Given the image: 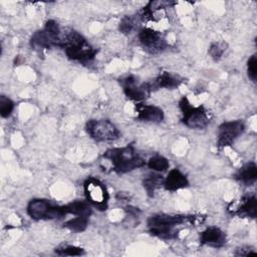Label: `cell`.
I'll list each match as a JSON object with an SVG mask.
<instances>
[{"label":"cell","mask_w":257,"mask_h":257,"mask_svg":"<svg viewBox=\"0 0 257 257\" xmlns=\"http://www.w3.org/2000/svg\"><path fill=\"white\" fill-rule=\"evenodd\" d=\"M27 213L34 220L58 219L65 216L62 206L53 205L43 199L31 200L27 206Z\"/></svg>","instance_id":"5b68a950"},{"label":"cell","mask_w":257,"mask_h":257,"mask_svg":"<svg viewBox=\"0 0 257 257\" xmlns=\"http://www.w3.org/2000/svg\"><path fill=\"white\" fill-rule=\"evenodd\" d=\"M62 29L59 27L58 23L54 20H49L46 22L42 30L36 31L30 40L31 46L34 49H44L50 48L51 46H59L61 39Z\"/></svg>","instance_id":"3957f363"},{"label":"cell","mask_w":257,"mask_h":257,"mask_svg":"<svg viewBox=\"0 0 257 257\" xmlns=\"http://www.w3.org/2000/svg\"><path fill=\"white\" fill-rule=\"evenodd\" d=\"M119 81L123 87L125 95L135 101L145 99L152 90L150 83L139 84L134 75H127L124 78H121Z\"/></svg>","instance_id":"9c48e42d"},{"label":"cell","mask_w":257,"mask_h":257,"mask_svg":"<svg viewBox=\"0 0 257 257\" xmlns=\"http://www.w3.org/2000/svg\"><path fill=\"white\" fill-rule=\"evenodd\" d=\"M87 200L99 210H105L108 200V194L103 184L94 178H88L83 184Z\"/></svg>","instance_id":"52a82bcc"},{"label":"cell","mask_w":257,"mask_h":257,"mask_svg":"<svg viewBox=\"0 0 257 257\" xmlns=\"http://www.w3.org/2000/svg\"><path fill=\"white\" fill-rule=\"evenodd\" d=\"M103 157L111 162L112 169L116 173H127L145 165V161L132 146L109 149L103 154Z\"/></svg>","instance_id":"7a4b0ae2"},{"label":"cell","mask_w":257,"mask_h":257,"mask_svg":"<svg viewBox=\"0 0 257 257\" xmlns=\"http://www.w3.org/2000/svg\"><path fill=\"white\" fill-rule=\"evenodd\" d=\"M256 212V197L254 195L243 197L240 206L235 211V213L239 216H245L250 218H255Z\"/></svg>","instance_id":"e0dca14e"},{"label":"cell","mask_w":257,"mask_h":257,"mask_svg":"<svg viewBox=\"0 0 257 257\" xmlns=\"http://www.w3.org/2000/svg\"><path fill=\"white\" fill-rule=\"evenodd\" d=\"M256 64H257V59H256V55H252L247 63V67H248V75L249 77L255 81L256 80Z\"/></svg>","instance_id":"484cf974"},{"label":"cell","mask_w":257,"mask_h":257,"mask_svg":"<svg viewBox=\"0 0 257 257\" xmlns=\"http://www.w3.org/2000/svg\"><path fill=\"white\" fill-rule=\"evenodd\" d=\"M148 166L157 172H165L169 168V161L162 156H154L150 159Z\"/></svg>","instance_id":"44dd1931"},{"label":"cell","mask_w":257,"mask_h":257,"mask_svg":"<svg viewBox=\"0 0 257 257\" xmlns=\"http://www.w3.org/2000/svg\"><path fill=\"white\" fill-rule=\"evenodd\" d=\"M255 253H256V252H255L254 250H252L251 247L244 246V247L238 248L234 254H235L236 256H247V255H249V254H255Z\"/></svg>","instance_id":"4316f807"},{"label":"cell","mask_w":257,"mask_h":257,"mask_svg":"<svg viewBox=\"0 0 257 257\" xmlns=\"http://www.w3.org/2000/svg\"><path fill=\"white\" fill-rule=\"evenodd\" d=\"M225 49V44L223 42H215L211 44L209 48V54L214 60H219L222 57Z\"/></svg>","instance_id":"d4e9b609"},{"label":"cell","mask_w":257,"mask_h":257,"mask_svg":"<svg viewBox=\"0 0 257 257\" xmlns=\"http://www.w3.org/2000/svg\"><path fill=\"white\" fill-rule=\"evenodd\" d=\"M138 119L142 121L161 122L164 119V111L162 108L156 105L138 104L137 105Z\"/></svg>","instance_id":"4fadbf2b"},{"label":"cell","mask_w":257,"mask_h":257,"mask_svg":"<svg viewBox=\"0 0 257 257\" xmlns=\"http://www.w3.org/2000/svg\"><path fill=\"white\" fill-rule=\"evenodd\" d=\"M14 108V102L5 95L0 96V114L2 117H8Z\"/></svg>","instance_id":"603a6c76"},{"label":"cell","mask_w":257,"mask_h":257,"mask_svg":"<svg viewBox=\"0 0 257 257\" xmlns=\"http://www.w3.org/2000/svg\"><path fill=\"white\" fill-rule=\"evenodd\" d=\"M164 183V180L159 175H150L144 180V188L149 196H153L155 191L159 189Z\"/></svg>","instance_id":"d6986e66"},{"label":"cell","mask_w":257,"mask_h":257,"mask_svg":"<svg viewBox=\"0 0 257 257\" xmlns=\"http://www.w3.org/2000/svg\"><path fill=\"white\" fill-rule=\"evenodd\" d=\"M187 221L193 223L194 216L156 214L149 218L148 227L152 235L161 239L170 240L176 238L178 235V231L175 228Z\"/></svg>","instance_id":"6da1fadb"},{"label":"cell","mask_w":257,"mask_h":257,"mask_svg":"<svg viewBox=\"0 0 257 257\" xmlns=\"http://www.w3.org/2000/svg\"><path fill=\"white\" fill-rule=\"evenodd\" d=\"M245 126L241 120L225 121L219 126L218 131V147L220 149L231 146L234 141L243 133Z\"/></svg>","instance_id":"ba28073f"},{"label":"cell","mask_w":257,"mask_h":257,"mask_svg":"<svg viewBox=\"0 0 257 257\" xmlns=\"http://www.w3.org/2000/svg\"><path fill=\"white\" fill-rule=\"evenodd\" d=\"M139 39L145 49L153 54L163 51L166 47L165 39L161 33L151 28H144L139 34Z\"/></svg>","instance_id":"30bf717a"},{"label":"cell","mask_w":257,"mask_h":257,"mask_svg":"<svg viewBox=\"0 0 257 257\" xmlns=\"http://www.w3.org/2000/svg\"><path fill=\"white\" fill-rule=\"evenodd\" d=\"M164 185L168 191L174 192L187 187L189 182L184 174H182L179 170L174 169L169 173L167 179L164 181Z\"/></svg>","instance_id":"5bb4252c"},{"label":"cell","mask_w":257,"mask_h":257,"mask_svg":"<svg viewBox=\"0 0 257 257\" xmlns=\"http://www.w3.org/2000/svg\"><path fill=\"white\" fill-rule=\"evenodd\" d=\"M66 55L68 58L72 60H77V61H88L94 58L97 50L91 47L87 41H84L83 43L64 49Z\"/></svg>","instance_id":"8fae6325"},{"label":"cell","mask_w":257,"mask_h":257,"mask_svg":"<svg viewBox=\"0 0 257 257\" xmlns=\"http://www.w3.org/2000/svg\"><path fill=\"white\" fill-rule=\"evenodd\" d=\"M236 180L245 184L246 186H251L255 183L257 179V167L254 163H248L244 165L235 175Z\"/></svg>","instance_id":"2e32d148"},{"label":"cell","mask_w":257,"mask_h":257,"mask_svg":"<svg viewBox=\"0 0 257 257\" xmlns=\"http://www.w3.org/2000/svg\"><path fill=\"white\" fill-rule=\"evenodd\" d=\"M200 241L204 245L219 248L226 243V235L221 229L217 227H209L202 232Z\"/></svg>","instance_id":"7c38bea8"},{"label":"cell","mask_w":257,"mask_h":257,"mask_svg":"<svg viewBox=\"0 0 257 257\" xmlns=\"http://www.w3.org/2000/svg\"><path fill=\"white\" fill-rule=\"evenodd\" d=\"M182 82V78L177 75H174L168 71L162 72L152 83L150 82L152 90L157 87H167V88H176Z\"/></svg>","instance_id":"9a60e30c"},{"label":"cell","mask_w":257,"mask_h":257,"mask_svg":"<svg viewBox=\"0 0 257 257\" xmlns=\"http://www.w3.org/2000/svg\"><path fill=\"white\" fill-rule=\"evenodd\" d=\"M87 134L96 142H110L119 137L116 126L108 119H90L86 123Z\"/></svg>","instance_id":"8992f818"},{"label":"cell","mask_w":257,"mask_h":257,"mask_svg":"<svg viewBox=\"0 0 257 257\" xmlns=\"http://www.w3.org/2000/svg\"><path fill=\"white\" fill-rule=\"evenodd\" d=\"M63 226L73 232H82L85 230V228L87 226V218L77 216V217L65 222L63 224Z\"/></svg>","instance_id":"ffe728a7"},{"label":"cell","mask_w":257,"mask_h":257,"mask_svg":"<svg viewBox=\"0 0 257 257\" xmlns=\"http://www.w3.org/2000/svg\"><path fill=\"white\" fill-rule=\"evenodd\" d=\"M136 27V18L133 16H124L119 23V30L123 34L131 33Z\"/></svg>","instance_id":"cb8c5ba5"},{"label":"cell","mask_w":257,"mask_h":257,"mask_svg":"<svg viewBox=\"0 0 257 257\" xmlns=\"http://www.w3.org/2000/svg\"><path fill=\"white\" fill-rule=\"evenodd\" d=\"M179 106L183 113V122L191 127L196 130L204 128L208 125L210 118L207 110L203 106H192L187 97H183Z\"/></svg>","instance_id":"277c9868"},{"label":"cell","mask_w":257,"mask_h":257,"mask_svg":"<svg viewBox=\"0 0 257 257\" xmlns=\"http://www.w3.org/2000/svg\"><path fill=\"white\" fill-rule=\"evenodd\" d=\"M55 253L57 255L61 256H79L84 253L83 249L80 247L76 246H71V245H61L57 248H55Z\"/></svg>","instance_id":"7402d4cb"},{"label":"cell","mask_w":257,"mask_h":257,"mask_svg":"<svg viewBox=\"0 0 257 257\" xmlns=\"http://www.w3.org/2000/svg\"><path fill=\"white\" fill-rule=\"evenodd\" d=\"M63 210L65 215L67 214H72L75 216H81V217H86L91 214V209L90 207L81 201H74L72 203H69L65 206H63Z\"/></svg>","instance_id":"ac0fdd59"}]
</instances>
